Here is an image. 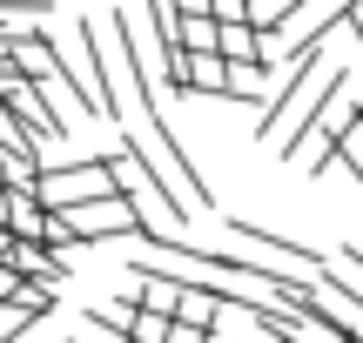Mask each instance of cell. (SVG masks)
I'll return each mask as SVG.
<instances>
[{
	"instance_id": "cell-1",
	"label": "cell",
	"mask_w": 363,
	"mask_h": 343,
	"mask_svg": "<svg viewBox=\"0 0 363 343\" xmlns=\"http://www.w3.org/2000/svg\"><path fill=\"white\" fill-rule=\"evenodd\" d=\"M115 175H121V189H128V196L155 202V209L169 215V229H175V236L189 229V196H182V189H175V182H169V175H162L148 155H142V148H128V142H121V155H115Z\"/></svg>"
},
{
	"instance_id": "cell-2",
	"label": "cell",
	"mask_w": 363,
	"mask_h": 343,
	"mask_svg": "<svg viewBox=\"0 0 363 343\" xmlns=\"http://www.w3.org/2000/svg\"><path fill=\"white\" fill-rule=\"evenodd\" d=\"M222 229H229V236L242 242L249 256H262V263H289V269H296V276L323 283V256H316L310 242H289V236H276V229L249 223V215H222Z\"/></svg>"
},
{
	"instance_id": "cell-3",
	"label": "cell",
	"mask_w": 363,
	"mask_h": 343,
	"mask_svg": "<svg viewBox=\"0 0 363 343\" xmlns=\"http://www.w3.org/2000/svg\"><path fill=\"white\" fill-rule=\"evenodd\" d=\"M13 269H21V276L34 283V290H48V296L61 290V276H67V263L48 249V242H21V249H13Z\"/></svg>"
},
{
	"instance_id": "cell-4",
	"label": "cell",
	"mask_w": 363,
	"mask_h": 343,
	"mask_svg": "<svg viewBox=\"0 0 363 343\" xmlns=\"http://www.w3.org/2000/svg\"><path fill=\"white\" fill-rule=\"evenodd\" d=\"M128 296H135L142 310H155V317H182V303H189V290H182V283H169V276H135Z\"/></svg>"
},
{
	"instance_id": "cell-5",
	"label": "cell",
	"mask_w": 363,
	"mask_h": 343,
	"mask_svg": "<svg viewBox=\"0 0 363 343\" xmlns=\"http://www.w3.org/2000/svg\"><path fill=\"white\" fill-rule=\"evenodd\" d=\"M337 169H350V175H357V182H363V128H357V135H350V142H343V148H337Z\"/></svg>"
},
{
	"instance_id": "cell-6",
	"label": "cell",
	"mask_w": 363,
	"mask_h": 343,
	"mask_svg": "<svg viewBox=\"0 0 363 343\" xmlns=\"http://www.w3.org/2000/svg\"><path fill=\"white\" fill-rule=\"evenodd\" d=\"M337 263H343V283H350V290L363 296V249H343Z\"/></svg>"
},
{
	"instance_id": "cell-7",
	"label": "cell",
	"mask_w": 363,
	"mask_h": 343,
	"mask_svg": "<svg viewBox=\"0 0 363 343\" xmlns=\"http://www.w3.org/2000/svg\"><path fill=\"white\" fill-rule=\"evenodd\" d=\"M350 40H357V54H363V7H357V21H350Z\"/></svg>"
},
{
	"instance_id": "cell-8",
	"label": "cell",
	"mask_w": 363,
	"mask_h": 343,
	"mask_svg": "<svg viewBox=\"0 0 363 343\" xmlns=\"http://www.w3.org/2000/svg\"><path fill=\"white\" fill-rule=\"evenodd\" d=\"M175 343H208V337L202 330H175Z\"/></svg>"
},
{
	"instance_id": "cell-9",
	"label": "cell",
	"mask_w": 363,
	"mask_h": 343,
	"mask_svg": "<svg viewBox=\"0 0 363 343\" xmlns=\"http://www.w3.org/2000/svg\"><path fill=\"white\" fill-rule=\"evenodd\" d=\"M0 229H7V189H0Z\"/></svg>"
}]
</instances>
